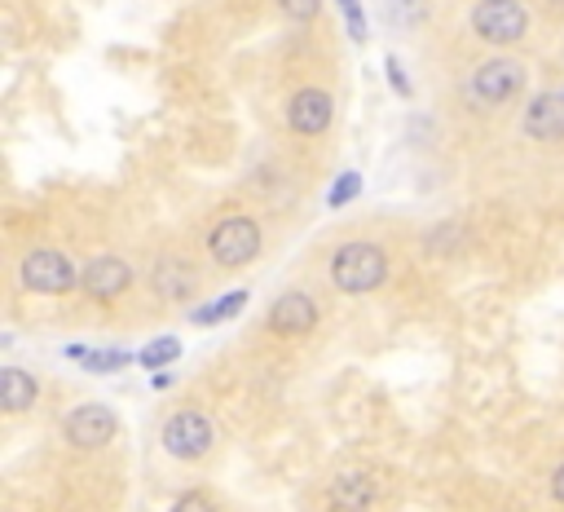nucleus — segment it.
<instances>
[{"instance_id":"obj_1","label":"nucleus","mask_w":564,"mask_h":512,"mask_svg":"<svg viewBox=\"0 0 564 512\" xmlns=\"http://www.w3.org/2000/svg\"><path fill=\"white\" fill-rule=\"evenodd\" d=\"M384 274H388V257H384V248H375V243H345L340 252H335V261H331L335 287L353 291V296L380 287Z\"/></svg>"},{"instance_id":"obj_2","label":"nucleus","mask_w":564,"mask_h":512,"mask_svg":"<svg viewBox=\"0 0 564 512\" xmlns=\"http://www.w3.org/2000/svg\"><path fill=\"white\" fill-rule=\"evenodd\" d=\"M472 27L490 45H512L529 32V14H525L520 0H481V5L472 10Z\"/></svg>"},{"instance_id":"obj_3","label":"nucleus","mask_w":564,"mask_h":512,"mask_svg":"<svg viewBox=\"0 0 564 512\" xmlns=\"http://www.w3.org/2000/svg\"><path fill=\"white\" fill-rule=\"evenodd\" d=\"M207 248H212V257L220 261V265H248L256 252H261V226L252 222V217H225L216 230H212V239H207Z\"/></svg>"},{"instance_id":"obj_4","label":"nucleus","mask_w":564,"mask_h":512,"mask_svg":"<svg viewBox=\"0 0 564 512\" xmlns=\"http://www.w3.org/2000/svg\"><path fill=\"white\" fill-rule=\"evenodd\" d=\"M520 84H525V67L516 58H490L472 75V97L481 107H503V102L520 93Z\"/></svg>"},{"instance_id":"obj_5","label":"nucleus","mask_w":564,"mask_h":512,"mask_svg":"<svg viewBox=\"0 0 564 512\" xmlns=\"http://www.w3.org/2000/svg\"><path fill=\"white\" fill-rule=\"evenodd\" d=\"M75 265L62 257V252H53V248H36L27 261H23V283L32 287V291H40V296H62V291H71L75 287Z\"/></svg>"},{"instance_id":"obj_6","label":"nucleus","mask_w":564,"mask_h":512,"mask_svg":"<svg viewBox=\"0 0 564 512\" xmlns=\"http://www.w3.org/2000/svg\"><path fill=\"white\" fill-rule=\"evenodd\" d=\"M116 429H120L116 412H110V406H97V402L75 406V412L67 416V425H62L67 442H71V446H80V451H97V446H106L110 438H116Z\"/></svg>"},{"instance_id":"obj_7","label":"nucleus","mask_w":564,"mask_h":512,"mask_svg":"<svg viewBox=\"0 0 564 512\" xmlns=\"http://www.w3.org/2000/svg\"><path fill=\"white\" fill-rule=\"evenodd\" d=\"M212 420L199 416V412H177L168 425H164V451L177 455V460H199L207 446H212Z\"/></svg>"},{"instance_id":"obj_8","label":"nucleus","mask_w":564,"mask_h":512,"mask_svg":"<svg viewBox=\"0 0 564 512\" xmlns=\"http://www.w3.org/2000/svg\"><path fill=\"white\" fill-rule=\"evenodd\" d=\"M287 120H291V129L304 133V138L326 133V124H331V97H326L322 88H300V93L291 97V107H287Z\"/></svg>"},{"instance_id":"obj_9","label":"nucleus","mask_w":564,"mask_h":512,"mask_svg":"<svg viewBox=\"0 0 564 512\" xmlns=\"http://www.w3.org/2000/svg\"><path fill=\"white\" fill-rule=\"evenodd\" d=\"M525 133L538 142H564V93H542L529 102Z\"/></svg>"},{"instance_id":"obj_10","label":"nucleus","mask_w":564,"mask_h":512,"mask_svg":"<svg viewBox=\"0 0 564 512\" xmlns=\"http://www.w3.org/2000/svg\"><path fill=\"white\" fill-rule=\"evenodd\" d=\"M129 278H133V270H129L120 257H97V261H88V270L80 274L84 291H88V296H97V300L120 296V291L129 287Z\"/></svg>"},{"instance_id":"obj_11","label":"nucleus","mask_w":564,"mask_h":512,"mask_svg":"<svg viewBox=\"0 0 564 512\" xmlns=\"http://www.w3.org/2000/svg\"><path fill=\"white\" fill-rule=\"evenodd\" d=\"M313 323H317V305H313L304 291H287V296H278V300H274V310H269V328H274V332H287V336L309 332Z\"/></svg>"},{"instance_id":"obj_12","label":"nucleus","mask_w":564,"mask_h":512,"mask_svg":"<svg viewBox=\"0 0 564 512\" xmlns=\"http://www.w3.org/2000/svg\"><path fill=\"white\" fill-rule=\"evenodd\" d=\"M371 499H375V486H371L367 473H340L331 486V503L345 508V512H362Z\"/></svg>"},{"instance_id":"obj_13","label":"nucleus","mask_w":564,"mask_h":512,"mask_svg":"<svg viewBox=\"0 0 564 512\" xmlns=\"http://www.w3.org/2000/svg\"><path fill=\"white\" fill-rule=\"evenodd\" d=\"M32 402H36V380L19 367H5V376H0V406L5 412H27Z\"/></svg>"},{"instance_id":"obj_14","label":"nucleus","mask_w":564,"mask_h":512,"mask_svg":"<svg viewBox=\"0 0 564 512\" xmlns=\"http://www.w3.org/2000/svg\"><path fill=\"white\" fill-rule=\"evenodd\" d=\"M243 305H248V291H230V296L203 305V310H194V323H203V328H207V323H225V319H235Z\"/></svg>"},{"instance_id":"obj_15","label":"nucleus","mask_w":564,"mask_h":512,"mask_svg":"<svg viewBox=\"0 0 564 512\" xmlns=\"http://www.w3.org/2000/svg\"><path fill=\"white\" fill-rule=\"evenodd\" d=\"M190 270L185 265H177V261H164L159 270H155V291H164V296H185L190 291Z\"/></svg>"},{"instance_id":"obj_16","label":"nucleus","mask_w":564,"mask_h":512,"mask_svg":"<svg viewBox=\"0 0 564 512\" xmlns=\"http://www.w3.org/2000/svg\"><path fill=\"white\" fill-rule=\"evenodd\" d=\"M181 358V341L177 336H159V341H151L146 349H142V367H151V371H164L168 362H177Z\"/></svg>"},{"instance_id":"obj_17","label":"nucleus","mask_w":564,"mask_h":512,"mask_svg":"<svg viewBox=\"0 0 564 512\" xmlns=\"http://www.w3.org/2000/svg\"><path fill=\"white\" fill-rule=\"evenodd\" d=\"M358 190H362V177L358 172H340V181H335V190L326 194V203H331V209H345Z\"/></svg>"},{"instance_id":"obj_18","label":"nucleus","mask_w":564,"mask_h":512,"mask_svg":"<svg viewBox=\"0 0 564 512\" xmlns=\"http://www.w3.org/2000/svg\"><path fill=\"white\" fill-rule=\"evenodd\" d=\"M84 358H88V362H84L88 371H120V367L129 362V354H120V349H106V354H88V349H84Z\"/></svg>"},{"instance_id":"obj_19","label":"nucleus","mask_w":564,"mask_h":512,"mask_svg":"<svg viewBox=\"0 0 564 512\" xmlns=\"http://www.w3.org/2000/svg\"><path fill=\"white\" fill-rule=\"evenodd\" d=\"M340 10H345V23H349L353 40L362 45V40H367V14H362V0H340Z\"/></svg>"},{"instance_id":"obj_20","label":"nucleus","mask_w":564,"mask_h":512,"mask_svg":"<svg viewBox=\"0 0 564 512\" xmlns=\"http://www.w3.org/2000/svg\"><path fill=\"white\" fill-rule=\"evenodd\" d=\"M283 5V14H291V19H317V10H322V0H278Z\"/></svg>"},{"instance_id":"obj_21","label":"nucleus","mask_w":564,"mask_h":512,"mask_svg":"<svg viewBox=\"0 0 564 512\" xmlns=\"http://www.w3.org/2000/svg\"><path fill=\"white\" fill-rule=\"evenodd\" d=\"M172 512H216V503L203 495V490H190V495H181L177 499V508Z\"/></svg>"},{"instance_id":"obj_22","label":"nucleus","mask_w":564,"mask_h":512,"mask_svg":"<svg viewBox=\"0 0 564 512\" xmlns=\"http://www.w3.org/2000/svg\"><path fill=\"white\" fill-rule=\"evenodd\" d=\"M384 71H388L393 88H397L401 97H410V80H406V71H401V62H397V58H388V62H384Z\"/></svg>"},{"instance_id":"obj_23","label":"nucleus","mask_w":564,"mask_h":512,"mask_svg":"<svg viewBox=\"0 0 564 512\" xmlns=\"http://www.w3.org/2000/svg\"><path fill=\"white\" fill-rule=\"evenodd\" d=\"M551 495L564 503V464H560V468H555V477H551Z\"/></svg>"}]
</instances>
